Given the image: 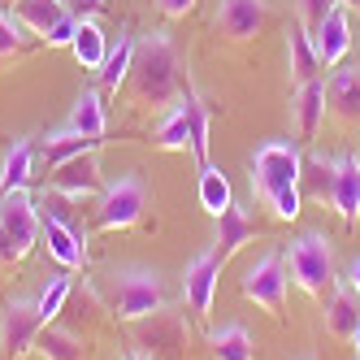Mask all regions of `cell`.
I'll list each match as a JSON object with an SVG mask.
<instances>
[{
	"mask_svg": "<svg viewBox=\"0 0 360 360\" xmlns=\"http://www.w3.org/2000/svg\"><path fill=\"white\" fill-rule=\"evenodd\" d=\"M282 261H287L291 282L313 300H326V291L339 282L334 278V248H330V239L321 230H308V235H300L295 243H287Z\"/></svg>",
	"mask_w": 360,
	"mask_h": 360,
	"instance_id": "3957f363",
	"label": "cell"
},
{
	"mask_svg": "<svg viewBox=\"0 0 360 360\" xmlns=\"http://www.w3.org/2000/svg\"><path fill=\"white\" fill-rule=\"evenodd\" d=\"M360 326V295L352 291V282H334L326 300V330L334 339H352Z\"/></svg>",
	"mask_w": 360,
	"mask_h": 360,
	"instance_id": "2e32d148",
	"label": "cell"
},
{
	"mask_svg": "<svg viewBox=\"0 0 360 360\" xmlns=\"http://www.w3.org/2000/svg\"><path fill=\"white\" fill-rule=\"evenodd\" d=\"M326 109L347 131L360 126V65H334L330 83H326Z\"/></svg>",
	"mask_w": 360,
	"mask_h": 360,
	"instance_id": "7c38bea8",
	"label": "cell"
},
{
	"mask_svg": "<svg viewBox=\"0 0 360 360\" xmlns=\"http://www.w3.org/2000/svg\"><path fill=\"white\" fill-rule=\"evenodd\" d=\"M287 65H291V83H308V79H321V61H317V48H313V35L308 27L295 18L287 27Z\"/></svg>",
	"mask_w": 360,
	"mask_h": 360,
	"instance_id": "d6986e66",
	"label": "cell"
},
{
	"mask_svg": "<svg viewBox=\"0 0 360 360\" xmlns=\"http://www.w3.org/2000/svg\"><path fill=\"white\" fill-rule=\"evenodd\" d=\"M300 204H304V191L300 187H287V191H278L269 200V213H274V221H295L300 217Z\"/></svg>",
	"mask_w": 360,
	"mask_h": 360,
	"instance_id": "d590c367",
	"label": "cell"
},
{
	"mask_svg": "<svg viewBox=\"0 0 360 360\" xmlns=\"http://www.w3.org/2000/svg\"><path fill=\"white\" fill-rule=\"evenodd\" d=\"M96 295L122 321L152 317V313H161L165 300H169L157 269H117V274H109V278L96 282Z\"/></svg>",
	"mask_w": 360,
	"mask_h": 360,
	"instance_id": "7a4b0ae2",
	"label": "cell"
},
{
	"mask_svg": "<svg viewBox=\"0 0 360 360\" xmlns=\"http://www.w3.org/2000/svg\"><path fill=\"white\" fill-rule=\"evenodd\" d=\"M200 204L209 217H221L230 204H235V195H230V178L217 169V165H204L200 169Z\"/></svg>",
	"mask_w": 360,
	"mask_h": 360,
	"instance_id": "f546056e",
	"label": "cell"
},
{
	"mask_svg": "<svg viewBox=\"0 0 360 360\" xmlns=\"http://www.w3.org/2000/svg\"><path fill=\"white\" fill-rule=\"evenodd\" d=\"M70 53L79 57L83 70H100V65H105V57H109V39H105V31H100L91 18H79V31H74Z\"/></svg>",
	"mask_w": 360,
	"mask_h": 360,
	"instance_id": "4316f807",
	"label": "cell"
},
{
	"mask_svg": "<svg viewBox=\"0 0 360 360\" xmlns=\"http://www.w3.org/2000/svg\"><path fill=\"white\" fill-rule=\"evenodd\" d=\"M126 87H131L135 105L143 109H174L183 100V70H178V48L165 31H152L135 44V61L126 74Z\"/></svg>",
	"mask_w": 360,
	"mask_h": 360,
	"instance_id": "6da1fadb",
	"label": "cell"
},
{
	"mask_svg": "<svg viewBox=\"0 0 360 360\" xmlns=\"http://www.w3.org/2000/svg\"><path fill=\"white\" fill-rule=\"evenodd\" d=\"M22 261H27V256H22L18 243L5 235V230H0V269H13V265H22Z\"/></svg>",
	"mask_w": 360,
	"mask_h": 360,
	"instance_id": "74e56055",
	"label": "cell"
},
{
	"mask_svg": "<svg viewBox=\"0 0 360 360\" xmlns=\"http://www.w3.org/2000/svg\"><path fill=\"white\" fill-rule=\"evenodd\" d=\"M209 347L217 360H252V334H248V326L230 321V326L209 334Z\"/></svg>",
	"mask_w": 360,
	"mask_h": 360,
	"instance_id": "4dcf8cb0",
	"label": "cell"
},
{
	"mask_svg": "<svg viewBox=\"0 0 360 360\" xmlns=\"http://www.w3.org/2000/svg\"><path fill=\"white\" fill-rule=\"evenodd\" d=\"M65 131L105 139V105H100V91H96V87H87L79 100H74V109H70V117H65Z\"/></svg>",
	"mask_w": 360,
	"mask_h": 360,
	"instance_id": "cb8c5ba5",
	"label": "cell"
},
{
	"mask_svg": "<svg viewBox=\"0 0 360 360\" xmlns=\"http://www.w3.org/2000/svg\"><path fill=\"white\" fill-rule=\"evenodd\" d=\"M191 5H195V0H157V9L165 18H183V13H191Z\"/></svg>",
	"mask_w": 360,
	"mask_h": 360,
	"instance_id": "ab89813d",
	"label": "cell"
},
{
	"mask_svg": "<svg viewBox=\"0 0 360 360\" xmlns=\"http://www.w3.org/2000/svg\"><path fill=\"white\" fill-rule=\"evenodd\" d=\"M105 187L109 183L100 178V165H96L91 152H87V157H74V161L57 165L53 178H48V191H53L57 200H70V204H83L91 195H105Z\"/></svg>",
	"mask_w": 360,
	"mask_h": 360,
	"instance_id": "30bf717a",
	"label": "cell"
},
{
	"mask_svg": "<svg viewBox=\"0 0 360 360\" xmlns=\"http://www.w3.org/2000/svg\"><path fill=\"white\" fill-rule=\"evenodd\" d=\"M31 169H35V143L31 139H13V148L5 152V165H0V195L22 191L31 183Z\"/></svg>",
	"mask_w": 360,
	"mask_h": 360,
	"instance_id": "7402d4cb",
	"label": "cell"
},
{
	"mask_svg": "<svg viewBox=\"0 0 360 360\" xmlns=\"http://www.w3.org/2000/svg\"><path fill=\"white\" fill-rule=\"evenodd\" d=\"M339 5H343V0H300V13H295V18L308 27V35H313V31H317V27H321V22H326L334 9H339Z\"/></svg>",
	"mask_w": 360,
	"mask_h": 360,
	"instance_id": "e575fe53",
	"label": "cell"
},
{
	"mask_svg": "<svg viewBox=\"0 0 360 360\" xmlns=\"http://www.w3.org/2000/svg\"><path fill=\"white\" fill-rule=\"evenodd\" d=\"M265 18H269V0H217L213 27L230 44H248L256 31L265 27Z\"/></svg>",
	"mask_w": 360,
	"mask_h": 360,
	"instance_id": "8fae6325",
	"label": "cell"
},
{
	"mask_svg": "<svg viewBox=\"0 0 360 360\" xmlns=\"http://www.w3.org/2000/svg\"><path fill=\"white\" fill-rule=\"evenodd\" d=\"M330 209L343 217V226H356V217H360V157H339Z\"/></svg>",
	"mask_w": 360,
	"mask_h": 360,
	"instance_id": "e0dca14e",
	"label": "cell"
},
{
	"mask_svg": "<svg viewBox=\"0 0 360 360\" xmlns=\"http://www.w3.org/2000/svg\"><path fill=\"white\" fill-rule=\"evenodd\" d=\"M347 282H352V291L360 295V256H356V261H352V269H347Z\"/></svg>",
	"mask_w": 360,
	"mask_h": 360,
	"instance_id": "60d3db41",
	"label": "cell"
},
{
	"mask_svg": "<svg viewBox=\"0 0 360 360\" xmlns=\"http://www.w3.org/2000/svg\"><path fill=\"white\" fill-rule=\"evenodd\" d=\"M39 239L48 243V256H53L57 265H65V269H83V265H87V248H83L79 235L65 226V217H53V213H48Z\"/></svg>",
	"mask_w": 360,
	"mask_h": 360,
	"instance_id": "ac0fdd59",
	"label": "cell"
},
{
	"mask_svg": "<svg viewBox=\"0 0 360 360\" xmlns=\"http://www.w3.org/2000/svg\"><path fill=\"white\" fill-rule=\"evenodd\" d=\"M0 230H5V235L18 243L22 256H27V252L39 243V235H44V217H39V209H35V200H31L27 187L0 195Z\"/></svg>",
	"mask_w": 360,
	"mask_h": 360,
	"instance_id": "9c48e42d",
	"label": "cell"
},
{
	"mask_svg": "<svg viewBox=\"0 0 360 360\" xmlns=\"http://www.w3.org/2000/svg\"><path fill=\"white\" fill-rule=\"evenodd\" d=\"M300 169H304V152L287 139H269L252 152V195L256 200H274L278 191L300 187Z\"/></svg>",
	"mask_w": 360,
	"mask_h": 360,
	"instance_id": "277c9868",
	"label": "cell"
},
{
	"mask_svg": "<svg viewBox=\"0 0 360 360\" xmlns=\"http://www.w3.org/2000/svg\"><path fill=\"white\" fill-rule=\"evenodd\" d=\"M313 48H317V61L321 70H334V65H343L347 57V48H352V22H347V5H339L321 27L313 31Z\"/></svg>",
	"mask_w": 360,
	"mask_h": 360,
	"instance_id": "9a60e30c",
	"label": "cell"
},
{
	"mask_svg": "<svg viewBox=\"0 0 360 360\" xmlns=\"http://www.w3.org/2000/svg\"><path fill=\"white\" fill-rule=\"evenodd\" d=\"M44 330V317L35 300H13L0 313V360H22L27 352H35V339Z\"/></svg>",
	"mask_w": 360,
	"mask_h": 360,
	"instance_id": "ba28073f",
	"label": "cell"
},
{
	"mask_svg": "<svg viewBox=\"0 0 360 360\" xmlns=\"http://www.w3.org/2000/svg\"><path fill=\"white\" fill-rule=\"evenodd\" d=\"M217 274H221V261L213 256V248H209V252H200L195 261L187 265V274H183V300H187V308H191L195 317H209V313H213Z\"/></svg>",
	"mask_w": 360,
	"mask_h": 360,
	"instance_id": "4fadbf2b",
	"label": "cell"
},
{
	"mask_svg": "<svg viewBox=\"0 0 360 360\" xmlns=\"http://www.w3.org/2000/svg\"><path fill=\"white\" fill-rule=\"evenodd\" d=\"M334 174H339V157H326V152H308L304 169H300V191L317 204H330L334 195Z\"/></svg>",
	"mask_w": 360,
	"mask_h": 360,
	"instance_id": "44dd1931",
	"label": "cell"
},
{
	"mask_svg": "<svg viewBox=\"0 0 360 360\" xmlns=\"http://www.w3.org/2000/svg\"><path fill=\"white\" fill-rule=\"evenodd\" d=\"M13 18H18L27 31H35L39 39H48V31H53L61 18H70V9L61 5V0H18V5H13Z\"/></svg>",
	"mask_w": 360,
	"mask_h": 360,
	"instance_id": "603a6c76",
	"label": "cell"
},
{
	"mask_svg": "<svg viewBox=\"0 0 360 360\" xmlns=\"http://www.w3.org/2000/svg\"><path fill=\"white\" fill-rule=\"evenodd\" d=\"M31 48V35H27V27L13 18V9L9 13H0V61H9V57H22Z\"/></svg>",
	"mask_w": 360,
	"mask_h": 360,
	"instance_id": "d6a6232c",
	"label": "cell"
},
{
	"mask_svg": "<svg viewBox=\"0 0 360 360\" xmlns=\"http://www.w3.org/2000/svg\"><path fill=\"white\" fill-rule=\"evenodd\" d=\"M65 300H70V278H57L53 287H44V295L35 300V308H39V317H44V326L61 317V308H65Z\"/></svg>",
	"mask_w": 360,
	"mask_h": 360,
	"instance_id": "836d02e7",
	"label": "cell"
},
{
	"mask_svg": "<svg viewBox=\"0 0 360 360\" xmlns=\"http://www.w3.org/2000/svg\"><path fill=\"white\" fill-rule=\"evenodd\" d=\"M183 109H187V131H191V157L204 169V165H213L209 161V105H204V100L187 87L183 91Z\"/></svg>",
	"mask_w": 360,
	"mask_h": 360,
	"instance_id": "484cf974",
	"label": "cell"
},
{
	"mask_svg": "<svg viewBox=\"0 0 360 360\" xmlns=\"http://www.w3.org/2000/svg\"><path fill=\"white\" fill-rule=\"evenodd\" d=\"M352 343H356V356H360V326H356V334H352Z\"/></svg>",
	"mask_w": 360,
	"mask_h": 360,
	"instance_id": "7bdbcfd3",
	"label": "cell"
},
{
	"mask_svg": "<svg viewBox=\"0 0 360 360\" xmlns=\"http://www.w3.org/2000/svg\"><path fill=\"white\" fill-rule=\"evenodd\" d=\"M126 360H152V356H143V352L135 347V352H131V356H126Z\"/></svg>",
	"mask_w": 360,
	"mask_h": 360,
	"instance_id": "b9f144b4",
	"label": "cell"
},
{
	"mask_svg": "<svg viewBox=\"0 0 360 360\" xmlns=\"http://www.w3.org/2000/svg\"><path fill=\"white\" fill-rule=\"evenodd\" d=\"M152 143H157L161 152H191V131H187V109H183V100H178V105L165 113V122L157 126Z\"/></svg>",
	"mask_w": 360,
	"mask_h": 360,
	"instance_id": "1f68e13d",
	"label": "cell"
},
{
	"mask_svg": "<svg viewBox=\"0 0 360 360\" xmlns=\"http://www.w3.org/2000/svg\"><path fill=\"white\" fill-rule=\"evenodd\" d=\"M131 61H135V39H131V31H122V35H117V48H109L105 65H100V87H105V91H117V87H126V74H131Z\"/></svg>",
	"mask_w": 360,
	"mask_h": 360,
	"instance_id": "f1b7e54d",
	"label": "cell"
},
{
	"mask_svg": "<svg viewBox=\"0 0 360 360\" xmlns=\"http://www.w3.org/2000/svg\"><path fill=\"white\" fill-rule=\"evenodd\" d=\"M143 213H148V187L139 174H126L117 183H109L105 195H100L96 230H131V226H139Z\"/></svg>",
	"mask_w": 360,
	"mask_h": 360,
	"instance_id": "8992f818",
	"label": "cell"
},
{
	"mask_svg": "<svg viewBox=\"0 0 360 360\" xmlns=\"http://www.w3.org/2000/svg\"><path fill=\"white\" fill-rule=\"evenodd\" d=\"M187 343H191V326H187L183 313L161 308V313L135 321V347L152 360H183Z\"/></svg>",
	"mask_w": 360,
	"mask_h": 360,
	"instance_id": "5b68a950",
	"label": "cell"
},
{
	"mask_svg": "<svg viewBox=\"0 0 360 360\" xmlns=\"http://www.w3.org/2000/svg\"><path fill=\"white\" fill-rule=\"evenodd\" d=\"M105 139H91V135H74V131H53L44 139V161H48V169H57V165H65V161H74V157H87V152H96Z\"/></svg>",
	"mask_w": 360,
	"mask_h": 360,
	"instance_id": "d4e9b609",
	"label": "cell"
},
{
	"mask_svg": "<svg viewBox=\"0 0 360 360\" xmlns=\"http://www.w3.org/2000/svg\"><path fill=\"white\" fill-rule=\"evenodd\" d=\"M287 282H291V274H287L282 252H265L261 261L243 274V295L256 308H265V313L282 317V313H287Z\"/></svg>",
	"mask_w": 360,
	"mask_h": 360,
	"instance_id": "52a82bcc",
	"label": "cell"
},
{
	"mask_svg": "<svg viewBox=\"0 0 360 360\" xmlns=\"http://www.w3.org/2000/svg\"><path fill=\"white\" fill-rule=\"evenodd\" d=\"M74 31H79V18L70 13V18H61L57 27L48 31V39H44V44H48V48H70V44H74Z\"/></svg>",
	"mask_w": 360,
	"mask_h": 360,
	"instance_id": "8d00e7d4",
	"label": "cell"
},
{
	"mask_svg": "<svg viewBox=\"0 0 360 360\" xmlns=\"http://www.w3.org/2000/svg\"><path fill=\"white\" fill-rule=\"evenodd\" d=\"M256 239V221L239 209V204H230V209L217 217V239H213V256H217V261L226 265L230 261V256H235L243 243H252Z\"/></svg>",
	"mask_w": 360,
	"mask_h": 360,
	"instance_id": "ffe728a7",
	"label": "cell"
},
{
	"mask_svg": "<svg viewBox=\"0 0 360 360\" xmlns=\"http://www.w3.org/2000/svg\"><path fill=\"white\" fill-rule=\"evenodd\" d=\"M61 5H65L74 18H91V13L105 9V0H61Z\"/></svg>",
	"mask_w": 360,
	"mask_h": 360,
	"instance_id": "f35d334b",
	"label": "cell"
},
{
	"mask_svg": "<svg viewBox=\"0 0 360 360\" xmlns=\"http://www.w3.org/2000/svg\"><path fill=\"white\" fill-rule=\"evenodd\" d=\"M291 122H295V135L304 143H313L321 122H326V83L321 79H308L300 87H291Z\"/></svg>",
	"mask_w": 360,
	"mask_h": 360,
	"instance_id": "5bb4252c",
	"label": "cell"
},
{
	"mask_svg": "<svg viewBox=\"0 0 360 360\" xmlns=\"http://www.w3.org/2000/svg\"><path fill=\"white\" fill-rule=\"evenodd\" d=\"M18 5V0H0V9H13Z\"/></svg>",
	"mask_w": 360,
	"mask_h": 360,
	"instance_id": "ee69618b",
	"label": "cell"
},
{
	"mask_svg": "<svg viewBox=\"0 0 360 360\" xmlns=\"http://www.w3.org/2000/svg\"><path fill=\"white\" fill-rule=\"evenodd\" d=\"M35 352H39L44 360H87V343L79 339V334H70V330H57L53 321L39 330Z\"/></svg>",
	"mask_w": 360,
	"mask_h": 360,
	"instance_id": "83f0119b",
	"label": "cell"
},
{
	"mask_svg": "<svg viewBox=\"0 0 360 360\" xmlns=\"http://www.w3.org/2000/svg\"><path fill=\"white\" fill-rule=\"evenodd\" d=\"M343 5H352V9H360V0H343Z\"/></svg>",
	"mask_w": 360,
	"mask_h": 360,
	"instance_id": "f6af8a7d",
	"label": "cell"
}]
</instances>
